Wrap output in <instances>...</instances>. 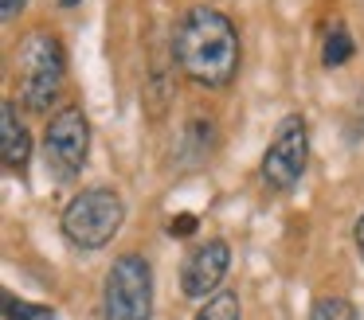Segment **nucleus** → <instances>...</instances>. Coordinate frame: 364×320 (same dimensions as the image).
<instances>
[{"mask_svg":"<svg viewBox=\"0 0 364 320\" xmlns=\"http://www.w3.org/2000/svg\"><path fill=\"white\" fill-rule=\"evenodd\" d=\"M173 55L196 86L223 90L239 75V31L223 12L196 4L181 16L173 35Z\"/></svg>","mask_w":364,"mask_h":320,"instance_id":"f257e3e1","label":"nucleus"},{"mask_svg":"<svg viewBox=\"0 0 364 320\" xmlns=\"http://www.w3.org/2000/svg\"><path fill=\"white\" fill-rule=\"evenodd\" d=\"M67 78V59H63V43L59 35H51L48 28H32L16 47V86H20V101L32 114H48L59 101Z\"/></svg>","mask_w":364,"mask_h":320,"instance_id":"f03ea898","label":"nucleus"},{"mask_svg":"<svg viewBox=\"0 0 364 320\" xmlns=\"http://www.w3.org/2000/svg\"><path fill=\"white\" fill-rule=\"evenodd\" d=\"M126 203L110 187H87L63 207V234L79 250H102L122 231Z\"/></svg>","mask_w":364,"mask_h":320,"instance_id":"7ed1b4c3","label":"nucleus"},{"mask_svg":"<svg viewBox=\"0 0 364 320\" xmlns=\"http://www.w3.org/2000/svg\"><path fill=\"white\" fill-rule=\"evenodd\" d=\"M90 156V121L82 114V106H59L48 117L43 129V164H48L51 180L67 184L82 172Z\"/></svg>","mask_w":364,"mask_h":320,"instance_id":"20e7f679","label":"nucleus"},{"mask_svg":"<svg viewBox=\"0 0 364 320\" xmlns=\"http://www.w3.org/2000/svg\"><path fill=\"white\" fill-rule=\"evenodd\" d=\"M106 320H149L153 316V270L141 254H122L102 285Z\"/></svg>","mask_w":364,"mask_h":320,"instance_id":"39448f33","label":"nucleus"},{"mask_svg":"<svg viewBox=\"0 0 364 320\" xmlns=\"http://www.w3.org/2000/svg\"><path fill=\"white\" fill-rule=\"evenodd\" d=\"M306 160H309V125L301 114H286L278 121L274 137H270L267 153H262V164H259L262 184L270 192H290L306 172Z\"/></svg>","mask_w":364,"mask_h":320,"instance_id":"423d86ee","label":"nucleus"},{"mask_svg":"<svg viewBox=\"0 0 364 320\" xmlns=\"http://www.w3.org/2000/svg\"><path fill=\"white\" fill-rule=\"evenodd\" d=\"M228 270H231V246L228 242L223 238L200 242V246L184 258V270H181L184 297H192V301H208V297H215V289H220L223 277H228Z\"/></svg>","mask_w":364,"mask_h":320,"instance_id":"0eeeda50","label":"nucleus"},{"mask_svg":"<svg viewBox=\"0 0 364 320\" xmlns=\"http://www.w3.org/2000/svg\"><path fill=\"white\" fill-rule=\"evenodd\" d=\"M0 160L9 172H24L32 160V137H28V125L20 121L16 101L0 106Z\"/></svg>","mask_w":364,"mask_h":320,"instance_id":"6e6552de","label":"nucleus"},{"mask_svg":"<svg viewBox=\"0 0 364 320\" xmlns=\"http://www.w3.org/2000/svg\"><path fill=\"white\" fill-rule=\"evenodd\" d=\"M348 59H353V35H348L345 23H333L329 35H325V47H321V62L325 67H341Z\"/></svg>","mask_w":364,"mask_h":320,"instance_id":"1a4fd4ad","label":"nucleus"},{"mask_svg":"<svg viewBox=\"0 0 364 320\" xmlns=\"http://www.w3.org/2000/svg\"><path fill=\"white\" fill-rule=\"evenodd\" d=\"M196 320H243V309H239L235 293H215L204 301V309L196 312Z\"/></svg>","mask_w":364,"mask_h":320,"instance_id":"9d476101","label":"nucleus"},{"mask_svg":"<svg viewBox=\"0 0 364 320\" xmlns=\"http://www.w3.org/2000/svg\"><path fill=\"white\" fill-rule=\"evenodd\" d=\"M309 320H360V316H356V309L345 297H321V301L309 309Z\"/></svg>","mask_w":364,"mask_h":320,"instance_id":"9b49d317","label":"nucleus"},{"mask_svg":"<svg viewBox=\"0 0 364 320\" xmlns=\"http://www.w3.org/2000/svg\"><path fill=\"white\" fill-rule=\"evenodd\" d=\"M4 316L9 320H51L55 312L43 309V304H28V301H16L12 293H4Z\"/></svg>","mask_w":364,"mask_h":320,"instance_id":"f8f14e48","label":"nucleus"},{"mask_svg":"<svg viewBox=\"0 0 364 320\" xmlns=\"http://www.w3.org/2000/svg\"><path fill=\"white\" fill-rule=\"evenodd\" d=\"M192 226H196V219L181 215V219H173V223H168V234H173V238H184V234H192Z\"/></svg>","mask_w":364,"mask_h":320,"instance_id":"ddd939ff","label":"nucleus"},{"mask_svg":"<svg viewBox=\"0 0 364 320\" xmlns=\"http://www.w3.org/2000/svg\"><path fill=\"white\" fill-rule=\"evenodd\" d=\"M24 8H28V0H0V16H4V20H16Z\"/></svg>","mask_w":364,"mask_h":320,"instance_id":"4468645a","label":"nucleus"},{"mask_svg":"<svg viewBox=\"0 0 364 320\" xmlns=\"http://www.w3.org/2000/svg\"><path fill=\"white\" fill-rule=\"evenodd\" d=\"M353 238H356V250H360V258H364V215L356 219V226H353Z\"/></svg>","mask_w":364,"mask_h":320,"instance_id":"2eb2a0df","label":"nucleus"},{"mask_svg":"<svg viewBox=\"0 0 364 320\" xmlns=\"http://www.w3.org/2000/svg\"><path fill=\"white\" fill-rule=\"evenodd\" d=\"M59 4H63V8H75V4H82V0H59Z\"/></svg>","mask_w":364,"mask_h":320,"instance_id":"dca6fc26","label":"nucleus"}]
</instances>
